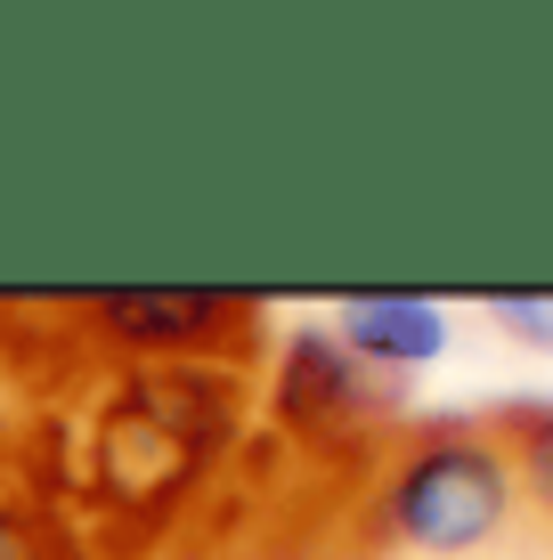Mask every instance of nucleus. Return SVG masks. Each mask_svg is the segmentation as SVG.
Segmentation results:
<instances>
[{
    "instance_id": "1",
    "label": "nucleus",
    "mask_w": 553,
    "mask_h": 560,
    "mask_svg": "<svg viewBox=\"0 0 553 560\" xmlns=\"http://www.w3.org/2000/svg\"><path fill=\"white\" fill-rule=\"evenodd\" d=\"M244 365H99L57 447L66 463L42 495L90 536L99 560H130L196 520V504L244 455Z\"/></svg>"
},
{
    "instance_id": "2",
    "label": "nucleus",
    "mask_w": 553,
    "mask_h": 560,
    "mask_svg": "<svg viewBox=\"0 0 553 560\" xmlns=\"http://www.w3.org/2000/svg\"><path fill=\"white\" fill-rule=\"evenodd\" d=\"M512 512H521V488H512V463L488 415L407 422L375 455L350 504L367 552H399V560H481L488 545H505Z\"/></svg>"
},
{
    "instance_id": "3",
    "label": "nucleus",
    "mask_w": 553,
    "mask_h": 560,
    "mask_svg": "<svg viewBox=\"0 0 553 560\" xmlns=\"http://www.w3.org/2000/svg\"><path fill=\"white\" fill-rule=\"evenodd\" d=\"M261 415L269 431L293 447L301 463H326V471H375V455L407 431V390L383 374H367L342 341L318 325H285L269 374H261Z\"/></svg>"
},
{
    "instance_id": "4",
    "label": "nucleus",
    "mask_w": 553,
    "mask_h": 560,
    "mask_svg": "<svg viewBox=\"0 0 553 560\" xmlns=\"http://www.w3.org/2000/svg\"><path fill=\"white\" fill-rule=\"evenodd\" d=\"M66 325L99 365H253L269 308L212 284H123L66 301Z\"/></svg>"
},
{
    "instance_id": "5",
    "label": "nucleus",
    "mask_w": 553,
    "mask_h": 560,
    "mask_svg": "<svg viewBox=\"0 0 553 560\" xmlns=\"http://www.w3.org/2000/svg\"><path fill=\"white\" fill-rule=\"evenodd\" d=\"M326 334L350 350L367 374L407 390V374L448 358V301L431 293H342L326 308Z\"/></svg>"
},
{
    "instance_id": "6",
    "label": "nucleus",
    "mask_w": 553,
    "mask_h": 560,
    "mask_svg": "<svg viewBox=\"0 0 553 560\" xmlns=\"http://www.w3.org/2000/svg\"><path fill=\"white\" fill-rule=\"evenodd\" d=\"M488 431H497V447L512 463L521 504L538 512V520H553V390L497 398V407H488Z\"/></svg>"
},
{
    "instance_id": "7",
    "label": "nucleus",
    "mask_w": 553,
    "mask_h": 560,
    "mask_svg": "<svg viewBox=\"0 0 553 560\" xmlns=\"http://www.w3.org/2000/svg\"><path fill=\"white\" fill-rule=\"evenodd\" d=\"M0 560H99L90 536L42 495V479L0 471Z\"/></svg>"
},
{
    "instance_id": "8",
    "label": "nucleus",
    "mask_w": 553,
    "mask_h": 560,
    "mask_svg": "<svg viewBox=\"0 0 553 560\" xmlns=\"http://www.w3.org/2000/svg\"><path fill=\"white\" fill-rule=\"evenodd\" d=\"M481 317L521 350H553V293H488Z\"/></svg>"
}]
</instances>
